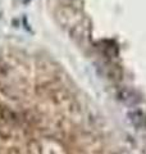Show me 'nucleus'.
<instances>
[{
  "mask_svg": "<svg viewBox=\"0 0 146 154\" xmlns=\"http://www.w3.org/2000/svg\"><path fill=\"white\" fill-rule=\"evenodd\" d=\"M131 121L138 128H146V116L142 112H133L129 113Z\"/></svg>",
  "mask_w": 146,
  "mask_h": 154,
  "instance_id": "obj_1",
  "label": "nucleus"
}]
</instances>
